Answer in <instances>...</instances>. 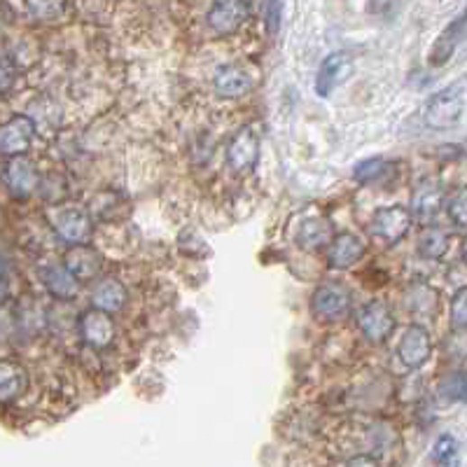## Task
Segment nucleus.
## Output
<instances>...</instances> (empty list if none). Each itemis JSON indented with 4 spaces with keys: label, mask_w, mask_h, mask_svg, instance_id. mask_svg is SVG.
<instances>
[{
    "label": "nucleus",
    "mask_w": 467,
    "mask_h": 467,
    "mask_svg": "<svg viewBox=\"0 0 467 467\" xmlns=\"http://www.w3.org/2000/svg\"><path fill=\"white\" fill-rule=\"evenodd\" d=\"M462 110H465V89H462V82H458L427 98L421 110L423 124L435 132H446L461 122Z\"/></svg>",
    "instance_id": "nucleus-1"
},
{
    "label": "nucleus",
    "mask_w": 467,
    "mask_h": 467,
    "mask_svg": "<svg viewBox=\"0 0 467 467\" xmlns=\"http://www.w3.org/2000/svg\"><path fill=\"white\" fill-rule=\"evenodd\" d=\"M314 314L323 320H339L351 311V292L342 283H323L316 288L314 299H311Z\"/></svg>",
    "instance_id": "nucleus-2"
},
{
    "label": "nucleus",
    "mask_w": 467,
    "mask_h": 467,
    "mask_svg": "<svg viewBox=\"0 0 467 467\" xmlns=\"http://www.w3.org/2000/svg\"><path fill=\"white\" fill-rule=\"evenodd\" d=\"M351 75H353V57L348 51H334V54H330L325 61L320 63L318 78H316V94L327 98Z\"/></svg>",
    "instance_id": "nucleus-3"
},
{
    "label": "nucleus",
    "mask_w": 467,
    "mask_h": 467,
    "mask_svg": "<svg viewBox=\"0 0 467 467\" xmlns=\"http://www.w3.org/2000/svg\"><path fill=\"white\" fill-rule=\"evenodd\" d=\"M430 353H433V339L423 325H411L399 339L398 358L407 370H418L426 365Z\"/></svg>",
    "instance_id": "nucleus-4"
},
{
    "label": "nucleus",
    "mask_w": 467,
    "mask_h": 467,
    "mask_svg": "<svg viewBox=\"0 0 467 467\" xmlns=\"http://www.w3.org/2000/svg\"><path fill=\"white\" fill-rule=\"evenodd\" d=\"M358 327L371 343H383L395 330V318L383 302H370L360 308Z\"/></svg>",
    "instance_id": "nucleus-5"
},
{
    "label": "nucleus",
    "mask_w": 467,
    "mask_h": 467,
    "mask_svg": "<svg viewBox=\"0 0 467 467\" xmlns=\"http://www.w3.org/2000/svg\"><path fill=\"white\" fill-rule=\"evenodd\" d=\"M35 136V122L31 117L17 114L7 124L0 126V154L7 157H19L31 148Z\"/></svg>",
    "instance_id": "nucleus-6"
},
{
    "label": "nucleus",
    "mask_w": 467,
    "mask_h": 467,
    "mask_svg": "<svg viewBox=\"0 0 467 467\" xmlns=\"http://www.w3.org/2000/svg\"><path fill=\"white\" fill-rule=\"evenodd\" d=\"M245 19H248L245 0H213L211 10H208V26L217 35H229L239 31Z\"/></svg>",
    "instance_id": "nucleus-7"
},
{
    "label": "nucleus",
    "mask_w": 467,
    "mask_h": 467,
    "mask_svg": "<svg viewBox=\"0 0 467 467\" xmlns=\"http://www.w3.org/2000/svg\"><path fill=\"white\" fill-rule=\"evenodd\" d=\"M51 224H54L57 234L66 243L80 245L92 234V220H89V215L82 208H59L51 215Z\"/></svg>",
    "instance_id": "nucleus-8"
},
{
    "label": "nucleus",
    "mask_w": 467,
    "mask_h": 467,
    "mask_svg": "<svg viewBox=\"0 0 467 467\" xmlns=\"http://www.w3.org/2000/svg\"><path fill=\"white\" fill-rule=\"evenodd\" d=\"M411 227V213L409 208L405 206H388V208H379L374 213V223H371V232L381 239L390 241H399L409 232Z\"/></svg>",
    "instance_id": "nucleus-9"
},
{
    "label": "nucleus",
    "mask_w": 467,
    "mask_h": 467,
    "mask_svg": "<svg viewBox=\"0 0 467 467\" xmlns=\"http://www.w3.org/2000/svg\"><path fill=\"white\" fill-rule=\"evenodd\" d=\"M5 183L10 192L17 199H26L35 192L38 183H41V173L35 169V164L26 157H14L5 169Z\"/></svg>",
    "instance_id": "nucleus-10"
},
{
    "label": "nucleus",
    "mask_w": 467,
    "mask_h": 467,
    "mask_svg": "<svg viewBox=\"0 0 467 467\" xmlns=\"http://www.w3.org/2000/svg\"><path fill=\"white\" fill-rule=\"evenodd\" d=\"M367 252V243L355 234H342V236H334L330 243V252H327V262L336 271H343V269H351L353 264H358Z\"/></svg>",
    "instance_id": "nucleus-11"
},
{
    "label": "nucleus",
    "mask_w": 467,
    "mask_h": 467,
    "mask_svg": "<svg viewBox=\"0 0 467 467\" xmlns=\"http://www.w3.org/2000/svg\"><path fill=\"white\" fill-rule=\"evenodd\" d=\"M80 334L89 346L105 348L113 343L114 339V323L110 314L101 311V308H92L85 311L80 318Z\"/></svg>",
    "instance_id": "nucleus-12"
},
{
    "label": "nucleus",
    "mask_w": 467,
    "mask_h": 467,
    "mask_svg": "<svg viewBox=\"0 0 467 467\" xmlns=\"http://www.w3.org/2000/svg\"><path fill=\"white\" fill-rule=\"evenodd\" d=\"M63 267L69 269L78 283H82V280H94L103 271V257L98 255L94 248L80 243L66 252Z\"/></svg>",
    "instance_id": "nucleus-13"
},
{
    "label": "nucleus",
    "mask_w": 467,
    "mask_h": 467,
    "mask_svg": "<svg viewBox=\"0 0 467 467\" xmlns=\"http://www.w3.org/2000/svg\"><path fill=\"white\" fill-rule=\"evenodd\" d=\"M227 160L234 171H251L252 166L257 164V160H260V141L251 129L239 132V136L229 142Z\"/></svg>",
    "instance_id": "nucleus-14"
},
{
    "label": "nucleus",
    "mask_w": 467,
    "mask_h": 467,
    "mask_svg": "<svg viewBox=\"0 0 467 467\" xmlns=\"http://www.w3.org/2000/svg\"><path fill=\"white\" fill-rule=\"evenodd\" d=\"M462 35H465V17H458L453 19V22L446 26L442 33H439V38L435 41L433 50H430V57H427V63L430 66H444L446 61H449L451 57H453V51L458 50V45H461Z\"/></svg>",
    "instance_id": "nucleus-15"
},
{
    "label": "nucleus",
    "mask_w": 467,
    "mask_h": 467,
    "mask_svg": "<svg viewBox=\"0 0 467 467\" xmlns=\"http://www.w3.org/2000/svg\"><path fill=\"white\" fill-rule=\"evenodd\" d=\"M332 239H334V227L325 217H311V220L302 223V227L297 232V243L308 252L323 251L332 243Z\"/></svg>",
    "instance_id": "nucleus-16"
},
{
    "label": "nucleus",
    "mask_w": 467,
    "mask_h": 467,
    "mask_svg": "<svg viewBox=\"0 0 467 467\" xmlns=\"http://www.w3.org/2000/svg\"><path fill=\"white\" fill-rule=\"evenodd\" d=\"M29 388V374L19 362L0 360V402H14Z\"/></svg>",
    "instance_id": "nucleus-17"
},
{
    "label": "nucleus",
    "mask_w": 467,
    "mask_h": 467,
    "mask_svg": "<svg viewBox=\"0 0 467 467\" xmlns=\"http://www.w3.org/2000/svg\"><path fill=\"white\" fill-rule=\"evenodd\" d=\"M126 292L124 285L117 279H101L96 283L92 292V302L94 308H101L105 314H114V311H122V307L126 304Z\"/></svg>",
    "instance_id": "nucleus-18"
},
{
    "label": "nucleus",
    "mask_w": 467,
    "mask_h": 467,
    "mask_svg": "<svg viewBox=\"0 0 467 467\" xmlns=\"http://www.w3.org/2000/svg\"><path fill=\"white\" fill-rule=\"evenodd\" d=\"M213 85L223 98H241L251 92L252 80L245 70L236 69V66H224V69L217 70Z\"/></svg>",
    "instance_id": "nucleus-19"
},
{
    "label": "nucleus",
    "mask_w": 467,
    "mask_h": 467,
    "mask_svg": "<svg viewBox=\"0 0 467 467\" xmlns=\"http://www.w3.org/2000/svg\"><path fill=\"white\" fill-rule=\"evenodd\" d=\"M42 280H45L47 290L59 299H73L78 295V288H80V283L66 267H47L42 271Z\"/></svg>",
    "instance_id": "nucleus-20"
},
{
    "label": "nucleus",
    "mask_w": 467,
    "mask_h": 467,
    "mask_svg": "<svg viewBox=\"0 0 467 467\" xmlns=\"http://www.w3.org/2000/svg\"><path fill=\"white\" fill-rule=\"evenodd\" d=\"M439 204H442V189L437 183H426L418 185V189L414 192V215L421 217V223H427L430 217H435V213L439 211Z\"/></svg>",
    "instance_id": "nucleus-21"
},
{
    "label": "nucleus",
    "mask_w": 467,
    "mask_h": 467,
    "mask_svg": "<svg viewBox=\"0 0 467 467\" xmlns=\"http://www.w3.org/2000/svg\"><path fill=\"white\" fill-rule=\"evenodd\" d=\"M446 251H449V236L442 229H427L418 239V252L427 260H439L446 255Z\"/></svg>",
    "instance_id": "nucleus-22"
},
{
    "label": "nucleus",
    "mask_w": 467,
    "mask_h": 467,
    "mask_svg": "<svg viewBox=\"0 0 467 467\" xmlns=\"http://www.w3.org/2000/svg\"><path fill=\"white\" fill-rule=\"evenodd\" d=\"M388 171H390V164H388L386 160H365L355 166L353 176L358 183L371 185V183H379V180H383V178L388 176Z\"/></svg>",
    "instance_id": "nucleus-23"
},
{
    "label": "nucleus",
    "mask_w": 467,
    "mask_h": 467,
    "mask_svg": "<svg viewBox=\"0 0 467 467\" xmlns=\"http://www.w3.org/2000/svg\"><path fill=\"white\" fill-rule=\"evenodd\" d=\"M435 304H437V292L433 288H427V285L418 283L414 285V290H411V311H417L421 316H435Z\"/></svg>",
    "instance_id": "nucleus-24"
},
{
    "label": "nucleus",
    "mask_w": 467,
    "mask_h": 467,
    "mask_svg": "<svg viewBox=\"0 0 467 467\" xmlns=\"http://www.w3.org/2000/svg\"><path fill=\"white\" fill-rule=\"evenodd\" d=\"M69 0H26V7L38 19H57L66 10Z\"/></svg>",
    "instance_id": "nucleus-25"
},
{
    "label": "nucleus",
    "mask_w": 467,
    "mask_h": 467,
    "mask_svg": "<svg viewBox=\"0 0 467 467\" xmlns=\"http://www.w3.org/2000/svg\"><path fill=\"white\" fill-rule=\"evenodd\" d=\"M451 327L456 332H465L467 330V290L461 288L451 302Z\"/></svg>",
    "instance_id": "nucleus-26"
},
{
    "label": "nucleus",
    "mask_w": 467,
    "mask_h": 467,
    "mask_svg": "<svg viewBox=\"0 0 467 467\" xmlns=\"http://www.w3.org/2000/svg\"><path fill=\"white\" fill-rule=\"evenodd\" d=\"M453 456H456V439L451 437V435H442L433 449L435 462H437V465H444V462L453 461Z\"/></svg>",
    "instance_id": "nucleus-27"
},
{
    "label": "nucleus",
    "mask_w": 467,
    "mask_h": 467,
    "mask_svg": "<svg viewBox=\"0 0 467 467\" xmlns=\"http://www.w3.org/2000/svg\"><path fill=\"white\" fill-rule=\"evenodd\" d=\"M17 85V66L10 57H0V94H10Z\"/></svg>",
    "instance_id": "nucleus-28"
},
{
    "label": "nucleus",
    "mask_w": 467,
    "mask_h": 467,
    "mask_svg": "<svg viewBox=\"0 0 467 467\" xmlns=\"http://www.w3.org/2000/svg\"><path fill=\"white\" fill-rule=\"evenodd\" d=\"M444 395L449 402H462L465 399V371H456L444 386Z\"/></svg>",
    "instance_id": "nucleus-29"
},
{
    "label": "nucleus",
    "mask_w": 467,
    "mask_h": 467,
    "mask_svg": "<svg viewBox=\"0 0 467 467\" xmlns=\"http://www.w3.org/2000/svg\"><path fill=\"white\" fill-rule=\"evenodd\" d=\"M264 17H267L269 33L274 35L280 26V0H267V7H264Z\"/></svg>",
    "instance_id": "nucleus-30"
},
{
    "label": "nucleus",
    "mask_w": 467,
    "mask_h": 467,
    "mask_svg": "<svg viewBox=\"0 0 467 467\" xmlns=\"http://www.w3.org/2000/svg\"><path fill=\"white\" fill-rule=\"evenodd\" d=\"M465 206H467L465 204V192L458 194L456 199H451V204H449V215H451V220L458 224V227H462V224H465V220H467Z\"/></svg>",
    "instance_id": "nucleus-31"
},
{
    "label": "nucleus",
    "mask_w": 467,
    "mask_h": 467,
    "mask_svg": "<svg viewBox=\"0 0 467 467\" xmlns=\"http://www.w3.org/2000/svg\"><path fill=\"white\" fill-rule=\"evenodd\" d=\"M398 0H367V12L370 14H386L395 7Z\"/></svg>",
    "instance_id": "nucleus-32"
},
{
    "label": "nucleus",
    "mask_w": 467,
    "mask_h": 467,
    "mask_svg": "<svg viewBox=\"0 0 467 467\" xmlns=\"http://www.w3.org/2000/svg\"><path fill=\"white\" fill-rule=\"evenodd\" d=\"M346 467H379V462H376L371 456H355L348 461Z\"/></svg>",
    "instance_id": "nucleus-33"
}]
</instances>
